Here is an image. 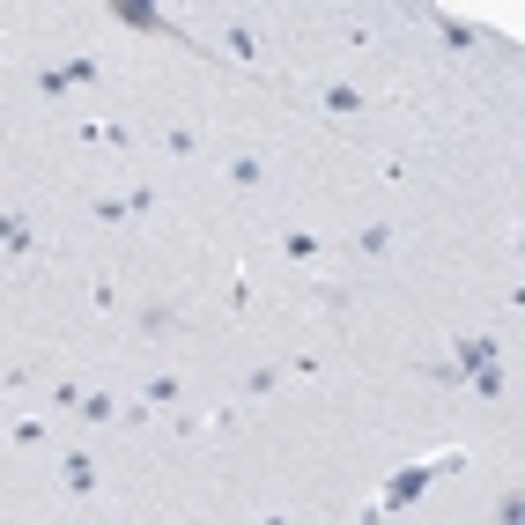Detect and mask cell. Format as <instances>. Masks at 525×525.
<instances>
[{
    "instance_id": "8fae6325",
    "label": "cell",
    "mask_w": 525,
    "mask_h": 525,
    "mask_svg": "<svg viewBox=\"0 0 525 525\" xmlns=\"http://www.w3.org/2000/svg\"><path fill=\"white\" fill-rule=\"evenodd\" d=\"M89 215H97V222H111V230H126V222H134V208H126L119 193H97V200H89Z\"/></svg>"
},
{
    "instance_id": "3957f363",
    "label": "cell",
    "mask_w": 525,
    "mask_h": 525,
    "mask_svg": "<svg viewBox=\"0 0 525 525\" xmlns=\"http://www.w3.org/2000/svg\"><path fill=\"white\" fill-rule=\"evenodd\" d=\"M74 422H89V429L119 422V392H82V407H74Z\"/></svg>"
},
{
    "instance_id": "e0dca14e",
    "label": "cell",
    "mask_w": 525,
    "mask_h": 525,
    "mask_svg": "<svg viewBox=\"0 0 525 525\" xmlns=\"http://www.w3.org/2000/svg\"><path fill=\"white\" fill-rule=\"evenodd\" d=\"M474 392H481V400H503V363H489V370H474Z\"/></svg>"
},
{
    "instance_id": "7a4b0ae2",
    "label": "cell",
    "mask_w": 525,
    "mask_h": 525,
    "mask_svg": "<svg viewBox=\"0 0 525 525\" xmlns=\"http://www.w3.org/2000/svg\"><path fill=\"white\" fill-rule=\"evenodd\" d=\"M111 15H119V23H134V30H156V37H178V23H163L156 8H141V0H111ZM185 45V37H178Z\"/></svg>"
},
{
    "instance_id": "7c38bea8",
    "label": "cell",
    "mask_w": 525,
    "mask_h": 525,
    "mask_svg": "<svg viewBox=\"0 0 525 525\" xmlns=\"http://www.w3.org/2000/svg\"><path fill=\"white\" fill-rule=\"evenodd\" d=\"M230 185H245V193L267 185V163H259V156H230Z\"/></svg>"
},
{
    "instance_id": "ba28073f",
    "label": "cell",
    "mask_w": 525,
    "mask_h": 525,
    "mask_svg": "<svg viewBox=\"0 0 525 525\" xmlns=\"http://www.w3.org/2000/svg\"><path fill=\"white\" fill-rule=\"evenodd\" d=\"M0 245H8L15 259H23V252H37V230H30L23 215H0Z\"/></svg>"
},
{
    "instance_id": "4fadbf2b",
    "label": "cell",
    "mask_w": 525,
    "mask_h": 525,
    "mask_svg": "<svg viewBox=\"0 0 525 525\" xmlns=\"http://www.w3.org/2000/svg\"><path fill=\"white\" fill-rule=\"evenodd\" d=\"M222 52H237V60H259V37H252L245 23H230V30H222Z\"/></svg>"
},
{
    "instance_id": "9a60e30c",
    "label": "cell",
    "mask_w": 525,
    "mask_h": 525,
    "mask_svg": "<svg viewBox=\"0 0 525 525\" xmlns=\"http://www.w3.org/2000/svg\"><path fill=\"white\" fill-rule=\"evenodd\" d=\"M37 97H52V104H67V74H60V67H37Z\"/></svg>"
},
{
    "instance_id": "ac0fdd59",
    "label": "cell",
    "mask_w": 525,
    "mask_h": 525,
    "mask_svg": "<svg viewBox=\"0 0 525 525\" xmlns=\"http://www.w3.org/2000/svg\"><path fill=\"white\" fill-rule=\"evenodd\" d=\"M281 252H289V259H311L318 237H311V230H289V237H281Z\"/></svg>"
},
{
    "instance_id": "9c48e42d",
    "label": "cell",
    "mask_w": 525,
    "mask_h": 525,
    "mask_svg": "<svg viewBox=\"0 0 525 525\" xmlns=\"http://www.w3.org/2000/svg\"><path fill=\"white\" fill-rule=\"evenodd\" d=\"M496 355H503L496 341H459V363H452V370H466V378H474V370H489Z\"/></svg>"
},
{
    "instance_id": "6da1fadb",
    "label": "cell",
    "mask_w": 525,
    "mask_h": 525,
    "mask_svg": "<svg viewBox=\"0 0 525 525\" xmlns=\"http://www.w3.org/2000/svg\"><path fill=\"white\" fill-rule=\"evenodd\" d=\"M60 489H67V496H97V489H104V459L89 452V444H74V452L60 459Z\"/></svg>"
},
{
    "instance_id": "5bb4252c",
    "label": "cell",
    "mask_w": 525,
    "mask_h": 525,
    "mask_svg": "<svg viewBox=\"0 0 525 525\" xmlns=\"http://www.w3.org/2000/svg\"><path fill=\"white\" fill-rule=\"evenodd\" d=\"M60 74H67V89H97V82H104V67H97V60H67Z\"/></svg>"
},
{
    "instance_id": "52a82bcc",
    "label": "cell",
    "mask_w": 525,
    "mask_h": 525,
    "mask_svg": "<svg viewBox=\"0 0 525 525\" xmlns=\"http://www.w3.org/2000/svg\"><path fill=\"white\" fill-rule=\"evenodd\" d=\"M318 97H326V111H333V119H355V111H363V89H355V82H326Z\"/></svg>"
},
{
    "instance_id": "277c9868",
    "label": "cell",
    "mask_w": 525,
    "mask_h": 525,
    "mask_svg": "<svg viewBox=\"0 0 525 525\" xmlns=\"http://www.w3.org/2000/svg\"><path fill=\"white\" fill-rule=\"evenodd\" d=\"M429 23H437V37H444L452 52H474V45H481L474 23H459V15H444V8H429Z\"/></svg>"
},
{
    "instance_id": "30bf717a",
    "label": "cell",
    "mask_w": 525,
    "mask_h": 525,
    "mask_svg": "<svg viewBox=\"0 0 525 525\" xmlns=\"http://www.w3.org/2000/svg\"><path fill=\"white\" fill-rule=\"evenodd\" d=\"M141 400L148 407H178V370H156V378L141 385Z\"/></svg>"
},
{
    "instance_id": "8992f818",
    "label": "cell",
    "mask_w": 525,
    "mask_h": 525,
    "mask_svg": "<svg viewBox=\"0 0 525 525\" xmlns=\"http://www.w3.org/2000/svg\"><path fill=\"white\" fill-rule=\"evenodd\" d=\"M429 474H437V466H407V474H392V489H385V503H415V496L429 489Z\"/></svg>"
},
{
    "instance_id": "5b68a950",
    "label": "cell",
    "mask_w": 525,
    "mask_h": 525,
    "mask_svg": "<svg viewBox=\"0 0 525 525\" xmlns=\"http://www.w3.org/2000/svg\"><path fill=\"white\" fill-rule=\"evenodd\" d=\"M392 245H400V222H370V230H355V252H370V259H385Z\"/></svg>"
},
{
    "instance_id": "2e32d148",
    "label": "cell",
    "mask_w": 525,
    "mask_h": 525,
    "mask_svg": "<svg viewBox=\"0 0 525 525\" xmlns=\"http://www.w3.org/2000/svg\"><path fill=\"white\" fill-rule=\"evenodd\" d=\"M496 525H525V496H518V489L496 496Z\"/></svg>"
}]
</instances>
